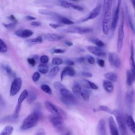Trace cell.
<instances>
[{
    "label": "cell",
    "mask_w": 135,
    "mask_h": 135,
    "mask_svg": "<svg viewBox=\"0 0 135 135\" xmlns=\"http://www.w3.org/2000/svg\"><path fill=\"white\" fill-rule=\"evenodd\" d=\"M112 1L105 0L103 1V16L102 20V32L108 35L111 29V7Z\"/></svg>",
    "instance_id": "obj_1"
},
{
    "label": "cell",
    "mask_w": 135,
    "mask_h": 135,
    "mask_svg": "<svg viewBox=\"0 0 135 135\" xmlns=\"http://www.w3.org/2000/svg\"><path fill=\"white\" fill-rule=\"evenodd\" d=\"M41 117V114L38 111H34L29 114L23 120L20 129L25 130L35 127Z\"/></svg>",
    "instance_id": "obj_2"
},
{
    "label": "cell",
    "mask_w": 135,
    "mask_h": 135,
    "mask_svg": "<svg viewBox=\"0 0 135 135\" xmlns=\"http://www.w3.org/2000/svg\"><path fill=\"white\" fill-rule=\"evenodd\" d=\"M62 102L67 105L74 104L76 102V98L75 95L69 90L64 88L60 91Z\"/></svg>",
    "instance_id": "obj_3"
},
{
    "label": "cell",
    "mask_w": 135,
    "mask_h": 135,
    "mask_svg": "<svg viewBox=\"0 0 135 135\" xmlns=\"http://www.w3.org/2000/svg\"><path fill=\"white\" fill-rule=\"evenodd\" d=\"M117 120V122L118 125V129L119 132L121 135H126L127 133V128H126V121L125 122L124 119L123 115L120 112L117 110H114L113 111V113Z\"/></svg>",
    "instance_id": "obj_4"
},
{
    "label": "cell",
    "mask_w": 135,
    "mask_h": 135,
    "mask_svg": "<svg viewBox=\"0 0 135 135\" xmlns=\"http://www.w3.org/2000/svg\"><path fill=\"white\" fill-rule=\"evenodd\" d=\"M44 107L45 109L52 115L59 116L63 119L66 117L65 112L60 107H57L49 101H46L44 103Z\"/></svg>",
    "instance_id": "obj_5"
},
{
    "label": "cell",
    "mask_w": 135,
    "mask_h": 135,
    "mask_svg": "<svg viewBox=\"0 0 135 135\" xmlns=\"http://www.w3.org/2000/svg\"><path fill=\"white\" fill-rule=\"evenodd\" d=\"M124 38V16L123 14H122V17L120 24L119 26L118 31L117 42V50L118 52H120L123 45Z\"/></svg>",
    "instance_id": "obj_6"
},
{
    "label": "cell",
    "mask_w": 135,
    "mask_h": 135,
    "mask_svg": "<svg viewBox=\"0 0 135 135\" xmlns=\"http://www.w3.org/2000/svg\"><path fill=\"white\" fill-rule=\"evenodd\" d=\"M63 118L56 115H52L49 117V121L53 127L58 131H62L64 130L65 124Z\"/></svg>",
    "instance_id": "obj_7"
},
{
    "label": "cell",
    "mask_w": 135,
    "mask_h": 135,
    "mask_svg": "<svg viewBox=\"0 0 135 135\" xmlns=\"http://www.w3.org/2000/svg\"><path fill=\"white\" fill-rule=\"evenodd\" d=\"M93 30L90 27L78 26H71L63 30L64 32L70 33H78L79 34H86L90 33Z\"/></svg>",
    "instance_id": "obj_8"
},
{
    "label": "cell",
    "mask_w": 135,
    "mask_h": 135,
    "mask_svg": "<svg viewBox=\"0 0 135 135\" xmlns=\"http://www.w3.org/2000/svg\"><path fill=\"white\" fill-rule=\"evenodd\" d=\"M22 80L21 78L17 77L14 79L13 81L11 88H10V95L14 96L20 90V89L22 86Z\"/></svg>",
    "instance_id": "obj_9"
},
{
    "label": "cell",
    "mask_w": 135,
    "mask_h": 135,
    "mask_svg": "<svg viewBox=\"0 0 135 135\" xmlns=\"http://www.w3.org/2000/svg\"><path fill=\"white\" fill-rule=\"evenodd\" d=\"M121 1H118L117 6L114 10V12L113 14L112 21H111V30L112 31H114L116 28L118 21L119 17V13L120 10V6H121Z\"/></svg>",
    "instance_id": "obj_10"
},
{
    "label": "cell",
    "mask_w": 135,
    "mask_h": 135,
    "mask_svg": "<svg viewBox=\"0 0 135 135\" xmlns=\"http://www.w3.org/2000/svg\"><path fill=\"white\" fill-rule=\"evenodd\" d=\"M108 60L112 66L116 68H119L120 67L121 64V60L117 53L110 52L108 54Z\"/></svg>",
    "instance_id": "obj_11"
},
{
    "label": "cell",
    "mask_w": 135,
    "mask_h": 135,
    "mask_svg": "<svg viewBox=\"0 0 135 135\" xmlns=\"http://www.w3.org/2000/svg\"><path fill=\"white\" fill-rule=\"evenodd\" d=\"M101 9V5L100 4H99L97 5L89 13L88 16H87L85 18H83L81 20V22H85L86 21L94 19L97 16H99V15L100 13Z\"/></svg>",
    "instance_id": "obj_12"
},
{
    "label": "cell",
    "mask_w": 135,
    "mask_h": 135,
    "mask_svg": "<svg viewBox=\"0 0 135 135\" xmlns=\"http://www.w3.org/2000/svg\"><path fill=\"white\" fill-rule=\"evenodd\" d=\"M109 127L111 135H120L119 129L113 118L111 116L109 119Z\"/></svg>",
    "instance_id": "obj_13"
},
{
    "label": "cell",
    "mask_w": 135,
    "mask_h": 135,
    "mask_svg": "<svg viewBox=\"0 0 135 135\" xmlns=\"http://www.w3.org/2000/svg\"><path fill=\"white\" fill-rule=\"evenodd\" d=\"M88 51L92 54L100 57L105 56L106 55V53L104 52L103 50L101 48L99 47L98 46H88L87 47Z\"/></svg>",
    "instance_id": "obj_14"
},
{
    "label": "cell",
    "mask_w": 135,
    "mask_h": 135,
    "mask_svg": "<svg viewBox=\"0 0 135 135\" xmlns=\"http://www.w3.org/2000/svg\"><path fill=\"white\" fill-rule=\"evenodd\" d=\"M130 71L131 72L134 81H135V61L134 56V48L132 43L131 45V51H130Z\"/></svg>",
    "instance_id": "obj_15"
},
{
    "label": "cell",
    "mask_w": 135,
    "mask_h": 135,
    "mask_svg": "<svg viewBox=\"0 0 135 135\" xmlns=\"http://www.w3.org/2000/svg\"><path fill=\"white\" fill-rule=\"evenodd\" d=\"M59 3L61 6L64 7L71 8L78 11H83L84 9L82 6L78 5L77 4H75L74 3L66 1H59Z\"/></svg>",
    "instance_id": "obj_16"
},
{
    "label": "cell",
    "mask_w": 135,
    "mask_h": 135,
    "mask_svg": "<svg viewBox=\"0 0 135 135\" xmlns=\"http://www.w3.org/2000/svg\"><path fill=\"white\" fill-rule=\"evenodd\" d=\"M97 129L98 135H107L105 122L103 119H100Z\"/></svg>",
    "instance_id": "obj_17"
},
{
    "label": "cell",
    "mask_w": 135,
    "mask_h": 135,
    "mask_svg": "<svg viewBox=\"0 0 135 135\" xmlns=\"http://www.w3.org/2000/svg\"><path fill=\"white\" fill-rule=\"evenodd\" d=\"M14 33L16 35L19 37L22 38H26L32 36L33 34V32L31 30L28 29H19L18 30H16Z\"/></svg>",
    "instance_id": "obj_18"
},
{
    "label": "cell",
    "mask_w": 135,
    "mask_h": 135,
    "mask_svg": "<svg viewBox=\"0 0 135 135\" xmlns=\"http://www.w3.org/2000/svg\"><path fill=\"white\" fill-rule=\"evenodd\" d=\"M44 37L47 41L55 42L62 39L63 36L56 33H47L44 35Z\"/></svg>",
    "instance_id": "obj_19"
},
{
    "label": "cell",
    "mask_w": 135,
    "mask_h": 135,
    "mask_svg": "<svg viewBox=\"0 0 135 135\" xmlns=\"http://www.w3.org/2000/svg\"><path fill=\"white\" fill-rule=\"evenodd\" d=\"M75 74V71L74 70L71 66H66L65 67L62 71L61 72L60 78L61 80H63V78L66 75H70V76H73Z\"/></svg>",
    "instance_id": "obj_20"
},
{
    "label": "cell",
    "mask_w": 135,
    "mask_h": 135,
    "mask_svg": "<svg viewBox=\"0 0 135 135\" xmlns=\"http://www.w3.org/2000/svg\"><path fill=\"white\" fill-rule=\"evenodd\" d=\"M54 18H55L58 22L60 23L63 24H66V25H73L74 24V22L72 21V20H70L69 18L61 16L58 14H57L54 17Z\"/></svg>",
    "instance_id": "obj_21"
},
{
    "label": "cell",
    "mask_w": 135,
    "mask_h": 135,
    "mask_svg": "<svg viewBox=\"0 0 135 135\" xmlns=\"http://www.w3.org/2000/svg\"><path fill=\"white\" fill-rule=\"evenodd\" d=\"M126 124L129 130L135 134V122L131 115H128L126 118Z\"/></svg>",
    "instance_id": "obj_22"
},
{
    "label": "cell",
    "mask_w": 135,
    "mask_h": 135,
    "mask_svg": "<svg viewBox=\"0 0 135 135\" xmlns=\"http://www.w3.org/2000/svg\"><path fill=\"white\" fill-rule=\"evenodd\" d=\"M37 98V93L35 90H31L28 92V94L26 99L27 102L28 104H32Z\"/></svg>",
    "instance_id": "obj_23"
},
{
    "label": "cell",
    "mask_w": 135,
    "mask_h": 135,
    "mask_svg": "<svg viewBox=\"0 0 135 135\" xmlns=\"http://www.w3.org/2000/svg\"><path fill=\"white\" fill-rule=\"evenodd\" d=\"M103 87L104 89L109 93L112 92L114 89V86L112 82L108 80H104L103 81Z\"/></svg>",
    "instance_id": "obj_24"
},
{
    "label": "cell",
    "mask_w": 135,
    "mask_h": 135,
    "mask_svg": "<svg viewBox=\"0 0 135 135\" xmlns=\"http://www.w3.org/2000/svg\"><path fill=\"white\" fill-rule=\"evenodd\" d=\"M91 91L89 89V88L88 86H84L82 88V91L81 93V96L82 97V98L84 100H88L89 99L90 94Z\"/></svg>",
    "instance_id": "obj_25"
},
{
    "label": "cell",
    "mask_w": 135,
    "mask_h": 135,
    "mask_svg": "<svg viewBox=\"0 0 135 135\" xmlns=\"http://www.w3.org/2000/svg\"><path fill=\"white\" fill-rule=\"evenodd\" d=\"M104 76L105 79H107L108 81L111 82H115L117 81L118 76L117 75L112 72H109L104 74Z\"/></svg>",
    "instance_id": "obj_26"
},
{
    "label": "cell",
    "mask_w": 135,
    "mask_h": 135,
    "mask_svg": "<svg viewBox=\"0 0 135 135\" xmlns=\"http://www.w3.org/2000/svg\"><path fill=\"white\" fill-rule=\"evenodd\" d=\"M13 131L14 128L11 125H7L3 128L0 135H11Z\"/></svg>",
    "instance_id": "obj_27"
},
{
    "label": "cell",
    "mask_w": 135,
    "mask_h": 135,
    "mask_svg": "<svg viewBox=\"0 0 135 135\" xmlns=\"http://www.w3.org/2000/svg\"><path fill=\"white\" fill-rule=\"evenodd\" d=\"M28 91L26 90V89H25L24 90L22 93H21V94L20 95L19 97H18V99L17 100V104H22L23 102L26 99H27V96H28Z\"/></svg>",
    "instance_id": "obj_28"
},
{
    "label": "cell",
    "mask_w": 135,
    "mask_h": 135,
    "mask_svg": "<svg viewBox=\"0 0 135 135\" xmlns=\"http://www.w3.org/2000/svg\"><path fill=\"white\" fill-rule=\"evenodd\" d=\"M134 100V92L132 90L129 91L126 94V101L128 105H130L132 104Z\"/></svg>",
    "instance_id": "obj_29"
},
{
    "label": "cell",
    "mask_w": 135,
    "mask_h": 135,
    "mask_svg": "<svg viewBox=\"0 0 135 135\" xmlns=\"http://www.w3.org/2000/svg\"><path fill=\"white\" fill-rule=\"evenodd\" d=\"M2 68L3 69L4 71L7 73V74L9 76H15V73L13 72L11 68L9 65L6 63H3L2 65Z\"/></svg>",
    "instance_id": "obj_30"
},
{
    "label": "cell",
    "mask_w": 135,
    "mask_h": 135,
    "mask_svg": "<svg viewBox=\"0 0 135 135\" xmlns=\"http://www.w3.org/2000/svg\"><path fill=\"white\" fill-rule=\"evenodd\" d=\"M43 41L42 40V37L41 36H38L37 37H35L33 38H31V39H28L26 41V42L31 45H34V44H38V43H41Z\"/></svg>",
    "instance_id": "obj_31"
},
{
    "label": "cell",
    "mask_w": 135,
    "mask_h": 135,
    "mask_svg": "<svg viewBox=\"0 0 135 135\" xmlns=\"http://www.w3.org/2000/svg\"><path fill=\"white\" fill-rule=\"evenodd\" d=\"M49 68L46 64H41L38 66V71L42 74H46L49 72Z\"/></svg>",
    "instance_id": "obj_32"
},
{
    "label": "cell",
    "mask_w": 135,
    "mask_h": 135,
    "mask_svg": "<svg viewBox=\"0 0 135 135\" xmlns=\"http://www.w3.org/2000/svg\"><path fill=\"white\" fill-rule=\"evenodd\" d=\"M38 13L42 15H49L51 16L52 17H54L57 13L56 12L48 10V9H40L38 11Z\"/></svg>",
    "instance_id": "obj_33"
},
{
    "label": "cell",
    "mask_w": 135,
    "mask_h": 135,
    "mask_svg": "<svg viewBox=\"0 0 135 135\" xmlns=\"http://www.w3.org/2000/svg\"><path fill=\"white\" fill-rule=\"evenodd\" d=\"M59 71H60V68L57 66H55L52 68L51 69V70L49 71L48 76L51 78H54V76H55L56 75V74L58 73Z\"/></svg>",
    "instance_id": "obj_34"
},
{
    "label": "cell",
    "mask_w": 135,
    "mask_h": 135,
    "mask_svg": "<svg viewBox=\"0 0 135 135\" xmlns=\"http://www.w3.org/2000/svg\"><path fill=\"white\" fill-rule=\"evenodd\" d=\"M134 82L131 72L130 70H128L127 71V79H126V82L128 86H131L132 84V83Z\"/></svg>",
    "instance_id": "obj_35"
},
{
    "label": "cell",
    "mask_w": 135,
    "mask_h": 135,
    "mask_svg": "<svg viewBox=\"0 0 135 135\" xmlns=\"http://www.w3.org/2000/svg\"><path fill=\"white\" fill-rule=\"evenodd\" d=\"M82 87L78 83L74 84L72 86V92L76 95H81Z\"/></svg>",
    "instance_id": "obj_36"
},
{
    "label": "cell",
    "mask_w": 135,
    "mask_h": 135,
    "mask_svg": "<svg viewBox=\"0 0 135 135\" xmlns=\"http://www.w3.org/2000/svg\"><path fill=\"white\" fill-rule=\"evenodd\" d=\"M91 41L95 45H97V46L99 47H100V48H102L103 47H104L105 46V44L101 40L98 39V38H92L91 40Z\"/></svg>",
    "instance_id": "obj_37"
},
{
    "label": "cell",
    "mask_w": 135,
    "mask_h": 135,
    "mask_svg": "<svg viewBox=\"0 0 135 135\" xmlns=\"http://www.w3.org/2000/svg\"><path fill=\"white\" fill-rule=\"evenodd\" d=\"M97 111H104V112H108L109 113L112 114L113 113V111L111 110L110 108H109L108 107L105 106V105H100L98 109H97Z\"/></svg>",
    "instance_id": "obj_38"
},
{
    "label": "cell",
    "mask_w": 135,
    "mask_h": 135,
    "mask_svg": "<svg viewBox=\"0 0 135 135\" xmlns=\"http://www.w3.org/2000/svg\"><path fill=\"white\" fill-rule=\"evenodd\" d=\"M7 51V46L4 41L2 40H0V52L1 53H5Z\"/></svg>",
    "instance_id": "obj_39"
},
{
    "label": "cell",
    "mask_w": 135,
    "mask_h": 135,
    "mask_svg": "<svg viewBox=\"0 0 135 135\" xmlns=\"http://www.w3.org/2000/svg\"><path fill=\"white\" fill-rule=\"evenodd\" d=\"M41 89L42 91H43L44 92L51 94H52V90L50 88V87L47 85V84H42L41 85Z\"/></svg>",
    "instance_id": "obj_40"
},
{
    "label": "cell",
    "mask_w": 135,
    "mask_h": 135,
    "mask_svg": "<svg viewBox=\"0 0 135 135\" xmlns=\"http://www.w3.org/2000/svg\"><path fill=\"white\" fill-rule=\"evenodd\" d=\"M53 86L55 89H56V90H58L59 91L61 90L62 89L65 88V86L60 82L58 81H55L53 83Z\"/></svg>",
    "instance_id": "obj_41"
},
{
    "label": "cell",
    "mask_w": 135,
    "mask_h": 135,
    "mask_svg": "<svg viewBox=\"0 0 135 135\" xmlns=\"http://www.w3.org/2000/svg\"><path fill=\"white\" fill-rule=\"evenodd\" d=\"M62 63H63V60L60 57H54L52 60V63L53 65H55L57 66L61 64Z\"/></svg>",
    "instance_id": "obj_42"
},
{
    "label": "cell",
    "mask_w": 135,
    "mask_h": 135,
    "mask_svg": "<svg viewBox=\"0 0 135 135\" xmlns=\"http://www.w3.org/2000/svg\"><path fill=\"white\" fill-rule=\"evenodd\" d=\"M84 80L87 83L88 86L89 88H91V89H93V90H97L98 89V86L94 83L87 80Z\"/></svg>",
    "instance_id": "obj_43"
},
{
    "label": "cell",
    "mask_w": 135,
    "mask_h": 135,
    "mask_svg": "<svg viewBox=\"0 0 135 135\" xmlns=\"http://www.w3.org/2000/svg\"><path fill=\"white\" fill-rule=\"evenodd\" d=\"M16 23L11 22L9 24H5V23H3V25H4V27H5L7 30H13L16 26Z\"/></svg>",
    "instance_id": "obj_44"
},
{
    "label": "cell",
    "mask_w": 135,
    "mask_h": 135,
    "mask_svg": "<svg viewBox=\"0 0 135 135\" xmlns=\"http://www.w3.org/2000/svg\"><path fill=\"white\" fill-rule=\"evenodd\" d=\"M40 77H41V75H40V72H35L33 73V74L32 75V79L33 81L36 82H37L39 80Z\"/></svg>",
    "instance_id": "obj_45"
},
{
    "label": "cell",
    "mask_w": 135,
    "mask_h": 135,
    "mask_svg": "<svg viewBox=\"0 0 135 135\" xmlns=\"http://www.w3.org/2000/svg\"><path fill=\"white\" fill-rule=\"evenodd\" d=\"M49 58L47 55H43L41 56L40 57V61L42 64H46L49 62Z\"/></svg>",
    "instance_id": "obj_46"
},
{
    "label": "cell",
    "mask_w": 135,
    "mask_h": 135,
    "mask_svg": "<svg viewBox=\"0 0 135 135\" xmlns=\"http://www.w3.org/2000/svg\"><path fill=\"white\" fill-rule=\"evenodd\" d=\"M34 135H45V131L43 128H38L35 132Z\"/></svg>",
    "instance_id": "obj_47"
},
{
    "label": "cell",
    "mask_w": 135,
    "mask_h": 135,
    "mask_svg": "<svg viewBox=\"0 0 135 135\" xmlns=\"http://www.w3.org/2000/svg\"><path fill=\"white\" fill-rule=\"evenodd\" d=\"M27 61L28 62V63L31 66H34L35 65L36 63V61L34 58L33 57H30L28 58L27 60Z\"/></svg>",
    "instance_id": "obj_48"
},
{
    "label": "cell",
    "mask_w": 135,
    "mask_h": 135,
    "mask_svg": "<svg viewBox=\"0 0 135 135\" xmlns=\"http://www.w3.org/2000/svg\"><path fill=\"white\" fill-rule=\"evenodd\" d=\"M8 18L12 23H16V24L17 23V20H16V18H15V17L13 15H11L9 16H8Z\"/></svg>",
    "instance_id": "obj_49"
},
{
    "label": "cell",
    "mask_w": 135,
    "mask_h": 135,
    "mask_svg": "<svg viewBox=\"0 0 135 135\" xmlns=\"http://www.w3.org/2000/svg\"><path fill=\"white\" fill-rule=\"evenodd\" d=\"M97 63L98 64V65L102 68V67H104V65H105V62H104V61L102 59H98V60H97Z\"/></svg>",
    "instance_id": "obj_50"
},
{
    "label": "cell",
    "mask_w": 135,
    "mask_h": 135,
    "mask_svg": "<svg viewBox=\"0 0 135 135\" xmlns=\"http://www.w3.org/2000/svg\"><path fill=\"white\" fill-rule=\"evenodd\" d=\"M65 52V51L63 49H55L53 51V53H57V54H60V53H63Z\"/></svg>",
    "instance_id": "obj_51"
},
{
    "label": "cell",
    "mask_w": 135,
    "mask_h": 135,
    "mask_svg": "<svg viewBox=\"0 0 135 135\" xmlns=\"http://www.w3.org/2000/svg\"><path fill=\"white\" fill-rule=\"evenodd\" d=\"M81 74L85 77H89V78H91L92 77V74L90 72H82L81 73Z\"/></svg>",
    "instance_id": "obj_52"
},
{
    "label": "cell",
    "mask_w": 135,
    "mask_h": 135,
    "mask_svg": "<svg viewBox=\"0 0 135 135\" xmlns=\"http://www.w3.org/2000/svg\"><path fill=\"white\" fill-rule=\"evenodd\" d=\"M65 64H66L68 66H71L74 65V63L73 61L71 60H66L65 61Z\"/></svg>",
    "instance_id": "obj_53"
},
{
    "label": "cell",
    "mask_w": 135,
    "mask_h": 135,
    "mask_svg": "<svg viewBox=\"0 0 135 135\" xmlns=\"http://www.w3.org/2000/svg\"><path fill=\"white\" fill-rule=\"evenodd\" d=\"M50 26L53 28H56L57 27H59L60 26H62V25L60 24H56V23H49Z\"/></svg>",
    "instance_id": "obj_54"
},
{
    "label": "cell",
    "mask_w": 135,
    "mask_h": 135,
    "mask_svg": "<svg viewBox=\"0 0 135 135\" xmlns=\"http://www.w3.org/2000/svg\"><path fill=\"white\" fill-rule=\"evenodd\" d=\"M88 62L90 64H93L95 63V60L94 57L92 56H89L87 59Z\"/></svg>",
    "instance_id": "obj_55"
},
{
    "label": "cell",
    "mask_w": 135,
    "mask_h": 135,
    "mask_svg": "<svg viewBox=\"0 0 135 135\" xmlns=\"http://www.w3.org/2000/svg\"><path fill=\"white\" fill-rule=\"evenodd\" d=\"M31 24L34 26H39L41 25V23L39 21H33L31 22Z\"/></svg>",
    "instance_id": "obj_56"
},
{
    "label": "cell",
    "mask_w": 135,
    "mask_h": 135,
    "mask_svg": "<svg viewBox=\"0 0 135 135\" xmlns=\"http://www.w3.org/2000/svg\"><path fill=\"white\" fill-rule=\"evenodd\" d=\"M25 18L28 21H34L36 19V18L35 17L31 16V15H27L25 16Z\"/></svg>",
    "instance_id": "obj_57"
},
{
    "label": "cell",
    "mask_w": 135,
    "mask_h": 135,
    "mask_svg": "<svg viewBox=\"0 0 135 135\" xmlns=\"http://www.w3.org/2000/svg\"><path fill=\"white\" fill-rule=\"evenodd\" d=\"M76 61L79 63H82L83 62L84 60H85V58L83 57H78L76 59Z\"/></svg>",
    "instance_id": "obj_58"
},
{
    "label": "cell",
    "mask_w": 135,
    "mask_h": 135,
    "mask_svg": "<svg viewBox=\"0 0 135 135\" xmlns=\"http://www.w3.org/2000/svg\"><path fill=\"white\" fill-rule=\"evenodd\" d=\"M64 43L66 45H68L69 46H71L73 45V43L72 42L69 41H64Z\"/></svg>",
    "instance_id": "obj_59"
},
{
    "label": "cell",
    "mask_w": 135,
    "mask_h": 135,
    "mask_svg": "<svg viewBox=\"0 0 135 135\" xmlns=\"http://www.w3.org/2000/svg\"><path fill=\"white\" fill-rule=\"evenodd\" d=\"M131 3H132L133 6L135 8V1H131Z\"/></svg>",
    "instance_id": "obj_60"
},
{
    "label": "cell",
    "mask_w": 135,
    "mask_h": 135,
    "mask_svg": "<svg viewBox=\"0 0 135 135\" xmlns=\"http://www.w3.org/2000/svg\"><path fill=\"white\" fill-rule=\"evenodd\" d=\"M64 135H71V133L70 132H68L66 133H65Z\"/></svg>",
    "instance_id": "obj_61"
}]
</instances>
